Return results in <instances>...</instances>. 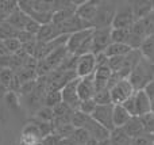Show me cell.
Here are the masks:
<instances>
[{"label":"cell","instance_id":"cell-32","mask_svg":"<svg viewBox=\"0 0 154 145\" xmlns=\"http://www.w3.org/2000/svg\"><path fill=\"white\" fill-rule=\"evenodd\" d=\"M139 119H141V124L143 126L145 134H154V113L141 115Z\"/></svg>","mask_w":154,"mask_h":145},{"label":"cell","instance_id":"cell-21","mask_svg":"<svg viewBox=\"0 0 154 145\" xmlns=\"http://www.w3.org/2000/svg\"><path fill=\"white\" fill-rule=\"evenodd\" d=\"M133 50V49L130 48V46L125 45V43H116V42H111L109 43V46L104 50V54H106L108 58H111V57H120V56H126L127 53H130V52Z\"/></svg>","mask_w":154,"mask_h":145},{"label":"cell","instance_id":"cell-41","mask_svg":"<svg viewBox=\"0 0 154 145\" xmlns=\"http://www.w3.org/2000/svg\"><path fill=\"white\" fill-rule=\"evenodd\" d=\"M145 92H146L147 96L150 98V100L154 99V79L146 86V88H145Z\"/></svg>","mask_w":154,"mask_h":145},{"label":"cell","instance_id":"cell-27","mask_svg":"<svg viewBox=\"0 0 154 145\" xmlns=\"http://www.w3.org/2000/svg\"><path fill=\"white\" fill-rule=\"evenodd\" d=\"M18 35V30L14 29L10 23L7 22H2L0 23V41H7L11 38H16Z\"/></svg>","mask_w":154,"mask_h":145},{"label":"cell","instance_id":"cell-15","mask_svg":"<svg viewBox=\"0 0 154 145\" xmlns=\"http://www.w3.org/2000/svg\"><path fill=\"white\" fill-rule=\"evenodd\" d=\"M134 99H135V106H137V114L138 117L145 115V114L153 113L152 111V100L145 92V90L134 92Z\"/></svg>","mask_w":154,"mask_h":145},{"label":"cell","instance_id":"cell-44","mask_svg":"<svg viewBox=\"0 0 154 145\" xmlns=\"http://www.w3.org/2000/svg\"><path fill=\"white\" fill-rule=\"evenodd\" d=\"M153 7H154V2H153Z\"/></svg>","mask_w":154,"mask_h":145},{"label":"cell","instance_id":"cell-20","mask_svg":"<svg viewBox=\"0 0 154 145\" xmlns=\"http://www.w3.org/2000/svg\"><path fill=\"white\" fill-rule=\"evenodd\" d=\"M26 20H27V15L19 7L16 8V10L14 11V12L11 14V15L8 16L7 19H5V22H7V23H10L11 26H12L14 29H16L18 31H20V30H24Z\"/></svg>","mask_w":154,"mask_h":145},{"label":"cell","instance_id":"cell-34","mask_svg":"<svg viewBox=\"0 0 154 145\" xmlns=\"http://www.w3.org/2000/svg\"><path fill=\"white\" fill-rule=\"evenodd\" d=\"M96 107H97V105L95 103V100L92 98V99H88V100H82L79 106V111H81V113L91 117L93 114V111L96 110Z\"/></svg>","mask_w":154,"mask_h":145},{"label":"cell","instance_id":"cell-2","mask_svg":"<svg viewBox=\"0 0 154 145\" xmlns=\"http://www.w3.org/2000/svg\"><path fill=\"white\" fill-rule=\"evenodd\" d=\"M116 11V3L112 2H99L97 12L92 20V29H106L112 27V20Z\"/></svg>","mask_w":154,"mask_h":145},{"label":"cell","instance_id":"cell-16","mask_svg":"<svg viewBox=\"0 0 154 145\" xmlns=\"http://www.w3.org/2000/svg\"><path fill=\"white\" fill-rule=\"evenodd\" d=\"M68 54H69V53H68L65 45H62V46H60V48L54 49V50L51 52V53L49 54V56L46 57L43 61L48 64V67L50 68V71H56L57 68L61 65V62L64 61L65 57H66Z\"/></svg>","mask_w":154,"mask_h":145},{"label":"cell","instance_id":"cell-13","mask_svg":"<svg viewBox=\"0 0 154 145\" xmlns=\"http://www.w3.org/2000/svg\"><path fill=\"white\" fill-rule=\"evenodd\" d=\"M112 76V71L108 68V65L96 68L93 73V81H95V91H101V90H108V81Z\"/></svg>","mask_w":154,"mask_h":145},{"label":"cell","instance_id":"cell-28","mask_svg":"<svg viewBox=\"0 0 154 145\" xmlns=\"http://www.w3.org/2000/svg\"><path fill=\"white\" fill-rule=\"evenodd\" d=\"M91 138V136L88 134V132L85 129H75V132L72 133L68 140H70L73 145H85L87 141Z\"/></svg>","mask_w":154,"mask_h":145},{"label":"cell","instance_id":"cell-31","mask_svg":"<svg viewBox=\"0 0 154 145\" xmlns=\"http://www.w3.org/2000/svg\"><path fill=\"white\" fill-rule=\"evenodd\" d=\"M93 100L97 106H106V105H112L111 100V94H109V90H101V91L95 92L93 95Z\"/></svg>","mask_w":154,"mask_h":145},{"label":"cell","instance_id":"cell-29","mask_svg":"<svg viewBox=\"0 0 154 145\" xmlns=\"http://www.w3.org/2000/svg\"><path fill=\"white\" fill-rule=\"evenodd\" d=\"M75 132V128L72 124H66V125H58V126H54V132L53 134L57 136L61 140H66L72 136V133Z\"/></svg>","mask_w":154,"mask_h":145},{"label":"cell","instance_id":"cell-42","mask_svg":"<svg viewBox=\"0 0 154 145\" xmlns=\"http://www.w3.org/2000/svg\"><path fill=\"white\" fill-rule=\"evenodd\" d=\"M85 145H99V143L96 140H93V138H89V140L87 141V144Z\"/></svg>","mask_w":154,"mask_h":145},{"label":"cell","instance_id":"cell-39","mask_svg":"<svg viewBox=\"0 0 154 145\" xmlns=\"http://www.w3.org/2000/svg\"><path fill=\"white\" fill-rule=\"evenodd\" d=\"M122 106L125 107V110L127 111L131 117H138V114H137V106H135V99H134V94L131 95L127 100H125V102L122 103Z\"/></svg>","mask_w":154,"mask_h":145},{"label":"cell","instance_id":"cell-1","mask_svg":"<svg viewBox=\"0 0 154 145\" xmlns=\"http://www.w3.org/2000/svg\"><path fill=\"white\" fill-rule=\"evenodd\" d=\"M153 79H154V62L142 56V58L134 67L133 72L130 73L127 80L133 86L134 91H141V90L146 88V86Z\"/></svg>","mask_w":154,"mask_h":145},{"label":"cell","instance_id":"cell-30","mask_svg":"<svg viewBox=\"0 0 154 145\" xmlns=\"http://www.w3.org/2000/svg\"><path fill=\"white\" fill-rule=\"evenodd\" d=\"M91 117L87 115V114L81 113V111L76 110L75 113H73V117H72V122L70 124L73 125V128L75 129H84L85 125L88 124V121H89Z\"/></svg>","mask_w":154,"mask_h":145},{"label":"cell","instance_id":"cell-35","mask_svg":"<svg viewBox=\"0 0 154 145\" xmlns=\"http://www.w3.org/2000/svg\"><path fill=\"white\" fill-rule=\"evenodd\" d=\"M12 79H14V72L11 69L4 68V69L0 71V83H2V86L4 87L5 90L10 88Z\"/></svg>","mask_w":154,"mask_h":145},{"label":"cell","instance_id":"cell-37","mask_svg":"<svg viewBox=\"0 0 154 145\" xmlns=\"http://www.w3.org/2000/svg\"><path fill=\"white\" fill-rule=\"evenodd\" d=\"M41 29V24L38 23L37 20H34L32 18L27 16V20H26V24H24V31L30 33L31 35H37L38 31Z\"/></svg>","mask_w":154,"mask_h":145},{"label":"cell","instance_id":"cell-10","mask_svg":"<svg viewBox=\"0 0 154 145\" xmlns=\"http://www.w3.org/2000/svg\"><path fill=\"white\" fill-rule=\"evenodd\" d=\"M93 29H85V30H80V31H76L73 34L68 35L66 43H65V48H66L68 53L69 54H77L79 49L81 48V45L84 43V41L92 34Z\"/></svg>","mask_w":154,"mask_h":145},{"label":"cell","instance_id":"cell-12","mask_svg":"<svg viewBox=\"0 0 154 145\" xmlns=\"http://www.w3.org/2000/svg\"><path fill=\"white\" fill-rule=\"evenodd\" d=\"M84 129L88 132V134L91 136V138L96 140L97 143L108 141V138H109V133H111L108 129H106V128L101 126L100 124H97V122H96L95 119H92V117L89 118V121H88V124L85 125Z\"/></svg>","mask_w":154,"mask_h":145},{"label":"cell","instance_id":"cell-22","mask_svg":"<svg viewBox=\"0 0 154 145\" xmlns=\"http://www.w3.org/2000/svg\"><path fill=\"white\" fill-rule=\"evenodd\" d=\"M109 145H130L131 138L125 133L122 128H115L111 133H109Z\"/></svg>","mask_w":154,"mask_h":145},{"label":"cell","instance_id":"cell-3","mask_svg":"<svg viewBox=\"0 0 154 145\" xmlns=\"http://www.w3.org/2000/svg\"><path fill=\"white\" fill-rule=\"evenodd\" d=\"M131 3H122L120 5H116V11L112 20V29H130L135 23Z\"/></svg>","mask_w":154,"mask_h":145},{"label":"cell","instance_id":"cell-18","mask_svg":"<svg viewBox=\"0 0 154 145\" xmlns=\"http://www.w3.org/2000/svg\"><path fill=\"white\" fill-rule=\"evenodd\" d=\"M122 129L125 130V133L131 138V140L139 137V136H142V134H145L143 126H142V124H141L139 117H131L130 121H128Z\"/></svg>","mask_w":154,"mask_h":145},{"label":"cell","instance_id":"cell-5","mask_svg":"<svg viewBox=\"0 0 154 145\" xmlns=\"http://www.w3.org/2000/svg\"><path fill=\"white\" fill-rule=\"evenodd\" d=\"M134 92L135 91H134L133 86L130 84V81H128L127 79H122V80L118 81V83L109 90L112 105H122Z\"/></svg>","mask_w":154,"mask_h":145},{"label":"cell","instance_id":"cell-23","mask_svg":"<svg viewBox=\"0 0 154 145\" xmlns=\"http://www.w3.org/2000/svg\"><path fill=\"white\" fill-rule=\"evenodd\" d=\"M62 102V96H61V91L58 90H48L43 99V106L49 109H54L57 105Z\"/></svg>","mask_w":154,"mask_h":145},{"label":"cell","instance_id":"cell-40","mask_svg":"<svg viewBox=\"0 0 154 145\" xmlns=\"http://www.w3.org/2000/svg\"><path fill=\"white\" fill-rule=\"evenodd\" d=\"M16 38L19 39V42L22 43V45H24V43L30 42V41H32L35 38V35H31L30 33L24 31V30H20V31H18V35H16Z\"/></svg>","mask_w":154,"mask_h":145},{"label":"cell","instance_id":"cell-33","mask_svg":"<svg viewBox=\"0 0 154 145\" xmlns=\"http://www.w3.org/2000/svg\"><path fill=\"white\" fill-rule=\"evenodd\" d=\"M3 43H4V48L10 56L11 54H16L22 49V43L19 42L18 38H11V39L3 41Z\"/></svg>","mask_w":154,"mask_h":145},{"label":"cell","instance_id":"cell-26","mask_svg":"<svg viewBox=\"0 0 154 145\" xmlns=\"http://www.w3.org/2000/svg\"><path fill=\"white\" fill-rule=\"evenodd\" d=\"M128 35H130V29H112L111 41L116 43H125V45H127Z\"/></svg>","mask_w":154,"mask_h":145},{"label":"cell","instance_id":"cell-7","mask_svg":"<svg viewBox=\"0 0 154 145\" xmlns=\"http://www.w3.org/2000/svg\"><path fill=\"white\" fill-rule=\"evenodd\" d=\"M96 71V57L93 53H87L79 56L76 64V75L77 77H85Z\"/></svg>","mask_w":154,"mask_h":145},{"label":"cell","instance_id":"cell-24","mask_svg":"<svg viewBox=\"0 0 154 145\" xmlns=\"http://www.w3.org/2000/svg\"><path fill=\"white\" fill-rule=\"evenodd\" d=\"M34 119L39 122H46V124H53L54 122V114H53V109H49L46 106H42L37 113L34 114Z\"/></svg>","mask_w":154,"mask_h":145},{"label":"cell","instance_id":"cell-14","mask_svg":"<svg viewBox=\"0 0 154 145\" xmlns=\"http://www.w3.org/2000/svg\"><path fill=\"white\" fill-rule=\"evenodd\" d=\"M61 31H60L58 26L54 23H48V24H42L38 31V34L35 35L38 42H50L54 41L56 38L61 37Z\"/></svg>","mask_w":154,"mask_h":145},{"label":"cell","instance_id":"cell-38","mask_svg":"<svg viewBox=\"0 0 154 145\" xmlns=\"http://www.w3.org/2000/svg\"><path fill=\"white\" fill-rule=\"evenodd\" d=\"M153 144H154V134H142L137 138H133L130 145H153Z\"/></svg>","mask_w":154,"mask_h":145},{"label":"cell","instance_id":"cell-9","mask_svg":"<svg viewBox=\"0 0 154 145\" xmlns=\"http://www.w3.org/2000/svg\"><path fill=\"white\" fill-rule=\"evenodd\" d=\"M112 110H114V105H106V106H97L96 110L93 111L92 119H95L97 124L108 129L109 132L115 129L114 124H112Z\"/></svg>","mask_w":154,"mask_h":145},{"label":"cell","instance_id":"cell-11","mask_svg":"<svg viewBox=\"0 0 154 145\" xmlns=\"http://www.w3.org/2000/svg\"><path fill=\"white\" fill-rule=\"evenodd\" d=\"M95 81H93V73L85 77H80L77 84V95H79L80 102L82 100L92 99L95 95Z\"/></svg>","mask_w":154,"mask_h":145},{"label":"cell","instance_id":"cell-45","mask_svg":"<svg viewBox=\"0 0 154 145\" xmlns=\"http://www.w3.org/2000/svg\"><path fill=\"white\" fill-rule=\"evenodd\" d=\"M153 145H154V144H153Z\"/></svg>","mask_w":154,"mask_h":145},{"label":"cell","instance_id":"cell-6","mask_svg":"<svg viewBox=\"0 0 154 145\" xmlns=\"http://www.w3.org/2000/svg\"><path fill=\"white\" fill-rule=\"evenodd\" d=\"M77 8L75 15L77 18H80L82 22L91 24L92 27V20L95 19L96 12H97V0H87V2H75Z\"/></svg>","mask_w":154,"mask_h":145},{"label":"cell","instance_id":"cell-19","mask_svg":"<svg viewBox=\"0 0 154 145\" xmlns=\"http://www.w3.org/2000/svg\"><path fill=\"white\" fill-rule=\"evenodd\" d=\"M131 115L125 110L122 105H114V110H112V124L114 128H123L128 121H130Z\"/></svg>","mask_w":154,"mask_h":145},{"label":"cell","instance_id":"cell-17","mask_svg":"<svg viewBox=\"0 0 154 145\" xmlns=\"http://www.w3.org/2000/svg\"><path fill=\"white\" fill-rule=\"evenodd\" d=\"M131 8H133L135 20H142L147 15L153 12V2H146V0H139V2H131Z\"/></svg>","mask_w":154,"mask_h":145},{"label":"cell","instance_id":"cell-43","mask_svg":"<svg viewBox=\"0 0 154 145\" xmlns=\"http://www.w3.org/2000/svg\"><path fill=\"white\" fill-rule=\"evenodd\" d=\"M99 145H109V141H103V143H99Z\"/></svg>","mask_w":154,"mask_h":145},{"label":"cell","instance_id":"cell-4","mask_svg":"<svg viewBox=\"0 0 154 145\" xmlns=\"http://www.w3.org/2000/svg\"><path fill=\"white\" fill-rule=\"evenodd\" d=\"M111 31H112V27L92 30V53L93 54L104 53V50L109 46V43L112 42Z\"/></svg>","mask_w":154,"mask_h":145},{"label":"cell","instance_id":"cell-25","mask_svg":"<svg viewBox=\"0 0 154 145\" xmlns=\"http://www.w3.org/2000/svg\"><path fill=\"white\" fill-rule=\"evenodd\" d=\"M139 50H141L142 56L154 62V37H147L139 48Z\"/></svg>","mask_w":154,"mask_h":145},{"label":"cell","instance_id":"cell-36","mask_svg":"<svg viewBox=\"0 0 154 145\" xmlns=\"http://www.w3.org/2000/svg\"><path fill=\"white\" fill-rule=\"evenodd\" d=\"M145 31H146V37H154V10L150 15H147L145 19H142Z\"/></svg>","mask_w":154,"mask_h":145},{"label":"cell","instance_id":"cell-8","mask_svg":"<svg viewBox=\"0 0 154 145\" xmlns=\"http://www.w3.org/2000/svg\"><path fill=\"white\" fill-rule=\"evenodd\" d=\"M79 80H80V77L69 81V83L61 90L62 102L69 106L70 109H73L75 111L79 110V106H80V103H81L79 99V95H77V84H79Z\"/></svg>","mask_w":154,"mask_h":145}]
</instances>
